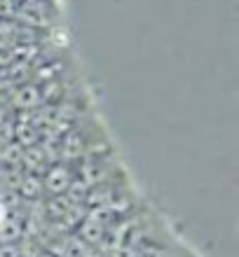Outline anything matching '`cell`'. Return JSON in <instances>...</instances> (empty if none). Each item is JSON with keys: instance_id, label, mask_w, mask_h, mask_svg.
<instances>
[{"instance_id": "6da1fadb", "label": "cell", "mask_w": 239, "mask_h": 257, "mask_svg": "<svg viewBox=\"0 0 239 257\" xmlns=\"http://www.w3.org/2000/svg\"><path fill=\"white\" fill-rule=\"evenodd\" d=\"M0 220H3V208H0Z\"/></svg>"}]
</instances>
